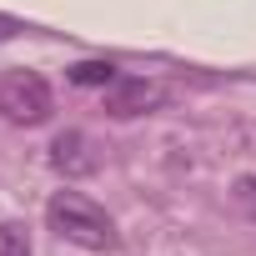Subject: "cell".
Returning a JSON list of instances; mask_svg holds the SVG:
<instances>
[{
	"instance_id": "2",
	"label": "cell",
	"mask_w": 256,
	"mask_h": 256,
	"mask_svg": "<svg viewBox=\"0 0 256 256\" xmlns=\"http://www.w3.org/2000/svg\"><path fill=\"white\" fill-rule=\"evenodd\" d=\"M0 116L16 126H40L50 116V86L36 70H10L0 80Z\"/></svg>"
},
{
	"instance_id": "3",
	"label": "cell",
	"mask_w": 256,
	"mask_h": 256,
	"mask_svg": "<svg viewBox=\"0 0 256 256\" xmlns=\"http://www.w3.org/2000/svg\"><path fill=\"white\" fill-rule=\"evenodd\" d=\"M166 100V90L156 80H131V76H116L106 86V110L110 116H146Z\"/></svg>"
},
{
	"instance_id": "5",
	"label": "cell",
	"mask_w": 256,
	"mask_h": 256,
	"mask_svg": "<svg viewBox=\"0 0 256 256\" xmlns=\"http://www.w3.org/2000/svg\"><path fill=\"white\" fill-rule=\"evenodd\" d=\"M70 80H76V86H100V90H106V86L116 80V66H110V60H80V66H70Z\"/></svg>"
},
{
	"instance_id": "4",
	"label": "cell",
	"mask_w": 256,
	"mask_h": 256,
	"mask_svg": "<svg viewBox=\"0 0 256 256\" xmlns=\"http://www.w3.org/2000/svg\"><path fill=\"white\" fill-rule=\"evenodd\" d=\"M50 166H56L60 176H90V171H96L90 141H86L80 131H60V136L50 141Z\"/></svg>"
},
{
	"instance_id": "7",
	"label": "cell",
	"mask_w": 256,
	"mask_h": 256,
	"mask_svg": "<svg viewBox=\"0 0 256 256\" xmlns=\"http://www.w3.org/2000/svg\"><path fill=\"white\" fill-rule=\"evenodd\" d=\"M236 201H241V211L256 221V176H241V181H236Z\"/></svg>"
},
{
	"instance_id": "8",
	"label": "cell",
	"mask_w": 256,
	"mask_h": 256,
	"mask_svg": "<svg viewBox=\"0 0 256 256\" xmlns=\"http://www.w3.org/2000/svg\"><path fill=\"white\" fill-rule=\"evenodd\" d=\"M20 30H26V26H20L16 16H0V40H6V36H20Z\"/></svg>"
},
{
	"instance_id": "1",
	"label": "cell",
	"mask_w": 256,
	"mask_h": 256,
	"mask_svg": "<svg viewBox=\"0 0 256 256\" xmlns=\"http://www.w3.org/2000/svg\"><path fill=\"white\" fill-rule=\"evenodd\" d=\"M46 226H50L60 241H76V246H86V251H110V246H116L110 216H106L96 201H86L80 191H56L50 206H46Z\"/></svg>"
},
{
	"instance_id": "6",
	"label": "cell",
	"mask_w": 256,
	"mask_h": 256,
	"mask_svg": "<svg viewBox=\"0 0 256 256\" xmlns=\"http://www.w3.org/2000/svg\"><path fill=\"white\" fill-rule=\"evenodd\" d=\"M0 256H30V236H26V226H0Z\"/></svg>"
}]
</instances>
